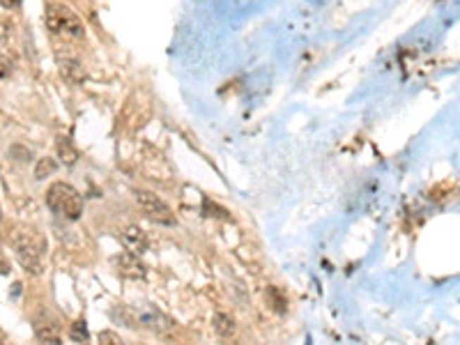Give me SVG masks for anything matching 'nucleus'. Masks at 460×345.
I'll return each instance as SVG.
<instances>
[{
	"instance_id": "obj_15",
	"label": "nucleus",
	"mask_w": 460,
	"mask_h": 345,
	"mask_svg": "<svg viewBox=\"0 0 460 345\" xmlns=\"http://www.w3.org/2000/svg\"><path fill=\"white\" fill-rule=\"evenodd\" d=\"M69 339L76 341V343H83V341L90 339L88 327H85V320H79V322L72 325V330H69Z\"/></svg>"
},
{
	"instance_id": "obj_6",
	"label": "nucleus",
	"mask_w": 460,
	"mask_h": 345,
	"mask_svg": "<svg viewBox=\"0 0 460 345\" xmlns=\"http://www.w3.org/2000/svg\"><path fill=\"white\" fill-rule=\"evenodd\" d=\"M113 267H116V272L120 276H125V279H132V281H143L147 276V267L145 263L138 258L136 253H120L113 258Z\"/></svg>"
},
{
	"instance_id": "obj_18",
	"label": "nucleus",
	"mask_w": 460,
	"mask_h": 345,
	"mask_svg": "<svg viewBox=\"0 0 460 345\" xmlns=\"http://www.w3.org/2000/svg\"><path fill=\"white\" fill-rule=\"evenodd\" d=\"M0 5H3L5 10H14V7L21 5V0H0Z\"/></svg>"
},
{
	"instance_id": "obj_12",
	"label": "nucleus",
	"mask_w": 460,
	"mask_h": 345,
	"mask_svg": "<svg viewBox=\"0 0 460 345\" xmlns=\"http://www.w3.org/2000/svg\"><path fill=\"white\" fill-rule=\"evenodd\" d=\"M56 170H58V161L51 159V157L37 159V163H35V177H37V180H44L49 175H54Z\"/></svg>"
},
{
	"instance_id": "obj_3",
	"label": "nucleus",
	"mask_w": 460,
	"mask_h": 345,
	"mask_svg": "<svg viewBox=\"0 0 460 345\" xmlns=\"http://www.w3.org/2000/svg\"><path fill=\"white\" fill-rule=\"evenodd\" d=\"M44 21H46V28L54 34H65V37H72V39H81L85 34L83 21L65 5H58V3L49 5Z\"/></svg>"
},
{
	"instance_id": "obj_7",
	"label": "nucleus",
	"mask_w": 460,
	"mask_h": 345,
	"mask_svg": "<svg viewBox=\"0 0 460 345\" xmlns=\"http://www.w3.org/2000/svg\"><path fill=\"white\" fill-rule=\"evenodd\" d=\"M120 239H123V244L127 251H132L136 256H141L147 251V246H150V242H147V235L138 228V226H127L123 232H120Z\"/></svg>"
},
{
	"instance_id": "obj_10",
	"label": "nucleus",
	"mask_w": 460,
	"mask_h": 345,
	"mask_svg": "<svg viewBox=\"0 0 460 345\" xmlns=\"http://www.w3.org/2000/svg\"><path fill=\"white\" fill-rule=\"evenodd\" d=\"M212 327H214V332L221 336V339H230V336L235 334V320H232L230 315H225V313H214Z\"/></svg>"
},
{
	"instance_id": "obj_14",
	"label": "nucleus",
	"mask_w": 460,
	"mask_h": 345,
	"mask_svg": "<svg viewBox=\"0 0 460 345\" xmlns=\"http://www.w3.org/2000/svg\"><path fill=\"white\" fill-rule=\"evenodd\" d=\"M267 299L272 301V306L276 313H285V308H288V299H285V295L279 290V288H267Z\"/></svg>"
},
{
	"instance_id": "obj_19",
	"label": "nucleus",
	"mask_w": 460,
	"mask_h": 345,
	"mask_svg": "<svg viewBox=\"0 0 460 345\" xmlns=\"http://www.w3.org/2000/svg\"><path fill=\"white\" fill-rule=\"evenodd\" d=\"M0 219H3V212H0Z\"/></svg>"
},
{
	"instance_id": "obj_8",
	"label": "nucleus",
	"mask_w": 460,
	"mask_h": 345,
	"mask_svg": "<svg viewBox=\"0 0 460 345\" xmlns=\"http://www.w3.org/2000/svg\"><path fill=\"white\" fill-rule=\"evenodd\" d=\"M35 336L37 341H44V343H60V325L56 320H37L35 322Z\"/></svg>"
},
{
	"instance_id": "obj_1",
	"label": "nucleus",
	"mask_w": 460,
	"mask_h": 345,
	"mask_svg": "<svg viewBox=\"0 0 460 345\" xmlns=\"http://www.w3.org/2000/svg\"><path fill=\"white\" fill-rule=\"evenodd\" d=\"M10 244L14 249V256L19 265L30 274H42V256H44V239L37 232L28 228H16L10 237Z\"/></svg>"
},
{
	"instance_id": "obj_17",
	"label": "nucleus",
	"mask_w": 460,
	"mask_h": 345,
	"mask_svg": "<svg viewBox=\"0 0 460 345\" xmlns=\"http://www.w3.org/2000/svg\"><path fill=\"white\" fill-rule=\"evenodd\" d=\"M99 343H123V339H120V334H116V332H101Z\"/></svg>"
},
{
	"instance_id": "obj_2",
	"label": "nucleus",
	"mask_w": 460,
	"mask_h": 345,
	"mask_svg": "<svg viewBox=\"0 0 460 345\" xmlns=\"http://www.w3.org/2000/svg\"><path fill=\"white\" fill-rule=\"evenodd\" d=\"M46 207L54 214H58V217L79 221L83 217V196L72 184L56 182L46 192Z\"/></svg>"
},
{
	"instance_id": "obj_11",
	"label": "nucleus",
	"mask_w": 460,
	"mask_h": 345,
	"mask_svg": "<svg viewBox=\"0 0 460 345\" xmlns=\"http://www.w3.org/2000/svg\"><path fill=\"white\" fill-rule=\"evenodd\" d=\"M60 72H63L65 79L72 81V83H79L85 76L81 63H79V60H74V58H69V60H65V63H60Z\"/></svg>"
},
{
	"instance_id": "obj_9",
	"label": "nucleus",
	"mask_w": 460,
	"mask_h": 345,
	"mask_svg": "<svg viewBox=\"0 0 460 345\" xmlns=\"http://www.w3.org/2000/svg\"><path fill=\"white\" fill-rule=\"evenodd\" d=\"M56 152H58V159L65 163V166H74L76 161H79V152L72 145L67 136H60L56 141Z\"/></svg>"
},
{
	"instance_id": "obj_16",
	"label": "nucleus",
	"mask_w": 460,
	"mask_h": 345,
	"mask_svg": "<svg viewBox=\"0 0 460 345\" xmlns=\"http://www.w3.org/2000/svg\"><path fill=\"white\" fill-rule=\"evenodd\" d=\"M14 65H12V60L7 58L5 54H0V79H7V76H12V69Z\"/></svg>"
},
{
	"instance_id": "obj_5",
	"label": "nucleus",
	"mask_w": 460,
	"mask_h": 345,
	"mask_svg": "<svg viewBox=\"0 0 460 345\" xmlns=\"http://www.w3.org/2000/svg\"><path fill=\"white\" fill-rule=\"evenodd\" d=\"M134 313H136L138 327H145V330H150L154 334H166V332L173 330V327H175V320H173L170 315L163 313V310H159L154 304L136 306Z\"/></svg>"
},
{
	"instance_id": "obj_13",
	"label": "nucleus",
	"mask_w": 460,
	"mask_h": 345,
	"mask_svg": "<svg viewBox=\"0 0 460 345\" xmlns=\"http://www.w3.org/2000/svg\"><path fill=\"white\" fill-rule=\"evenodd\" d=\"M7 157H10L12 161H16V163H30L32 161V150L28 148V145L16 143L10 148V152H7Z\"/></svg>"
},
{
	"instance_id": "obj_4",
	"label": "nucleus",
	"mask_w": 460,
	"mask_h": 345,
	"mask_svg": "<svg viewBox=\"0 0 460 345\" xmlns=\"http://www.w3.org/2000/svg\"><path fill=\"white\" fill-rule=\"evenodd\" d=\"M134 201L147 219H152L154 223H161V226H175V214H173L170 207L157 194L138 189V192H134Z\"/></svg>"
}]
</instances>
